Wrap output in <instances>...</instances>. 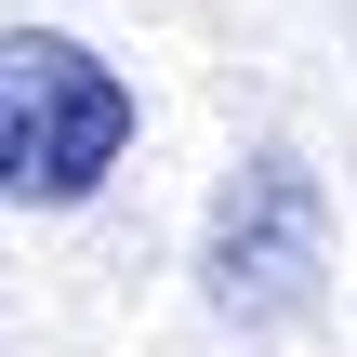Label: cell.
Returning a JSON list of instances; mask_svg holds the SVG:
<instances>
[{
	"label": "cell",
	"mask_w": 357,
	"mask_h": 357,
	"mask_svg": "<svg viewBox=\"0 0 357 357\" xmlns=\"http://www.w3.org/2000/svg\"><path fill=\"white\" fill-rule=\"evenodd\" d=\"M119 159H132V79L66 26H13L0 40V199L79 212Z\"/></svg>",
	"instance_id": "cell-1"
},
{
	"label": "cell",
	"mask_w": 357,
	"mask_h": 357,
	"mask_svg": "<svg viewBox=\"0 0 357 357\" xmlns=\"http://www.w3.org/2000/svg\"><path fill=\"white\" fill-rule=\"evenodd\" d=\"M318 265H331V199L291 146H252L225 185H212V225H199V291L225 331H291L318 305Z\"/></svg>",
	"instance_id": "cell-2"
}]
</instances>
